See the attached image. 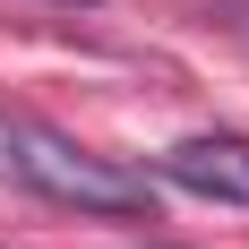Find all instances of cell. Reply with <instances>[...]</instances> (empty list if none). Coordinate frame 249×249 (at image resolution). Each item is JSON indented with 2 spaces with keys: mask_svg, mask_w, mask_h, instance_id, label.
I'll list each match as a JSON object with an SVG mask.
<instances>
[{
  "mask_svg": "<svg viewBox=\"0 0 249 249\" xmlns=\"http://www.w3.org/2000/svg\"><path fill=\"white\" fill-rule=\"evenodd\" d=\"M0 172L26 180V189H43L52 206H77V215H112V224L155 215L146 172H129V163H112V155H95V146H77L69 129L35 121V112H0Z\"/></svg>",
  "mask_w": 249,
  "mask_h": 249,
  "instance_id": "1",
  "label": "cell"
},
{
  "mask_svg": "<svg viewBox=\"0 0 249 249\" xmlns=\"http://www.w3.org/2000/svg\"><path fill=\"white\" fill-rule=\"evenodd\" d=\"M155 172L189 189V198H215V206H249V138L232 129H198V138H172L155 155Z\"/></svg>",
  "mask_w": 249,
  "mask_h": 249,
  "instance_id": "2",
  "label": "cell"
}]
</instances>
